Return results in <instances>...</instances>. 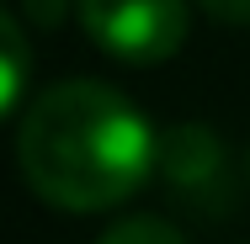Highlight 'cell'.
Instances as JSON below:
<instances>
[{"label": "cell", "mask_w": 250, "mask_h": 244, "mask_svg": "<svg viewBox=\"0 0 250 244\" xmlns=\"http://www.w3.org/2000/svg\"><path fill=\"white\" fill-rule=\"evenodd\" d=\"M96 244H187V234L160 212H133V218H117Z\"/></svg>", "instance_id": "5"}, {"label": "cell", "mask_w": 250, "mask_h": 244, "mask_svg": "<svg viewBox=\"0 0 250 244\" xmlns=\"http://www.w3.org/2000/svg\"><path fill=\"white\" fill-rule=\"evenodd\" d=\"M160 133L149 117L101 80H59L27 106L16 128V165L48 207L101 212L154 175Z\"/></svg>", "instance_id": "1"}, {"label": "cell", "mask_w": 250, "mask_h": 244, "mask_svg": "<svg viewBox=\"0 0 250 244\" xmlns=\"http://www.w3.org/2000/svg\"><path fill=\"white\" fill-rule=\"evenodd\" d=\"M27 69H32L27 32H21V21L0 5V117L21 101V91H27Z\"/></svg>", "instance_id": "4"}, {"label": "cell", "mask_w": 250, "mask_h": 244, "mask_svg": "<svg viewBox=\"0 0 250 244\" xmlns=\"http://www.w3.org/2000/svg\"><path fill=\"white\" fill-rule=\"evenodd\" d=\"M218 21H234V27H250V0H202Z\"/></svg>", "instance_id": "6"}, {"label": "cell", "mask_w": 250, "mask_h": 244, "mask_svg": "<svg viewBox=\"0 0 250 244\" xmlns=\"http://www.w3.org/2000/svg\"><path fill=\"white\" fill-rule=\"evenodd\" d=\"M154 175L170 186V196L181 202H208L213 191H224V175H229V159L213 128L202 122H176L160 133V159H154Z\"/></svg>", "instance_id": "3"}, {"label": "cell", "mask_w": 250, "mask_h": 244, "mask_svg": "<svg viewBox=\"0 0 250 244\" xmlns=\"http://www.w3.org/2000/svg\"><path fill=\"white\" fill-rule=\"evenodd\" d=\"M80 27L117 64H165L187 43V0H75Z\"/></svg>", "instance_id": "2"}]
</instances>
